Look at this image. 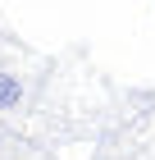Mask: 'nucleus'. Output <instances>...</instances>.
I'll return each instance as SVG.
<instances>
[{
    "label": "nucleus",
    "instance_id": "1",
    "mask_svg": "<svg viewBox=\"0 0 155 160\" xmlns=\"http://www.w3.org/2000/svg\"><path fill=\"white\" fill-rule=\"evenodd\" d=\"M18 105H23V78L18 73H0V114L18 110Z\"/></svg>",
    "mask_w": 155,
    "mask_h": 160
}]
</instances>
